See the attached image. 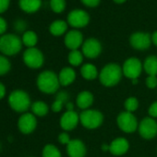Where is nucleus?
<instances>
[{
    "label": "nucleus",
    "instance_id": "nucleus-30",
    "mask_svg": "<svg viewBox=\"0 0 157 157\" xmlns=\"http://www.w3.org/2000/svg\"><path fill=\"white\" fill-rule=\"evenodd\" d=\"M50 7L56 13H61L66 9V0H50Z\"/></svg>",
    "mask_w": 157,
    "mask_h": 157
},
{
    "label": "nucleus",
    "instance_id": "nucleus-42",
    "mask_svg": "<svg viewBox=\"0 0 157 157\" xmlns=\"http://www.w3.org/2000/svg\"><path fill=\"white\" fill-rule=\"evenodd\" d=\"M66 108L67 111H74V105L71 102H67L66 104Z\"/></svg>",
    "mask_w": 157,
    "mask_h": 157
},
{
    "label": "nucleus",
    "instance_id": "nucleus-28",
    "mask_svg": "<svg viewBox=\"0 0 157 157\" xmlns=\"http://www.w3.org/2000/svg\"><path fill=\"white\" fill-rule=\"evenodd\" d=\"M11 69V63L10 59L4 56L0 55V77L7 75Z\"/></svg>",
    "mask_w": 157,
    "mask_h": 157
},
{
    "label": "nucleus",
    "instance_id": "nucleus-35",
    "mask_svg": "<svg viewBox=\"0 0 157 157\" xmlns=\"http://www.w3.org/2000/svg\"><path fill=\"white\" fill-rule=\"evenodd\" d=\"M148 113H149V115H150L151 117L157 118V101L156 102H153L150 105V107L148 109Z\"/></svg>",
    "mask_w": 157,
    "mask_h": 157
},
{
    "label": "nucleus",
    "instance_id": "nucleus-37",
    "mask_svg": "<svg viewBox=\"0 0 157 157\" xmlns=\"http://www.w3.org/2000/svg\"><path fill=\"white\" fill-rule=\"evenodd\" d=\"M83 5L89 8H95L99 5L100 0H81Z\"/></svg>",
    "mask_w": 157,
    "mask_h": 157
},
{
    "label": "nucleus",
    "instance_id": "nucleus-46",
    "mask_svg": "<svg viewBox=\"0 0 157 157\" xmlns=\"http://www.w3.org/2000/svg\"><path fill=\"white\" fill-rule=\"evenodd\" d=\"M30 157H33V156H30Z\"/></svg>",
    "mask_w": 157,
    "mask_h": 157
},
{
    "label": "nucleus",
    "instance_id": "nucleus-15",
    "mask_svg": "<svg viewBox=\"0 0 157 157\" xmlns=\"http://www.w3.org/2000/svg\"><path fill=\"white\" fill-rule=\"evenodd\" d=\"M78 122L80 115L75 111H66L60 118V127L66 131H70L78 126Z\"/></svg>",
    "mask_w": 157,
    "mask_h": 157
},
{
    "label": "nucleus",
    "instance_id": "nucleus-31",
    "mask_svg": "<svg viewBox=\"0 0 157 157\" xmlns=\"http://www.w3.org/2000/svg\"><path fill=\"white\" fill-rule=\"evenodd\" d=\"M145 84L150 89H154L157 87V77L156 76H148L146 78Z\"/></svg>",
    "mask_w": 157,
    "mask_h": 157
},
{
    "label": "nucleus",
    "instance_id": "nucleus-6",
    "mask_svg": "<svg viewBox=\"0 0 157 157\" xmlns=\"http://www.w3.org/2000/svg\"><path fill=\"white\" fill-rule=\"evenodd\" d=\"M22 59L24 64L32 69H38L42 67L44 63L43 53L36 47L27 48L23 53Z\"/></svg>",
    "mask_w": 157,
    "mask_h": 157
},
{
    "label": "nucleus",
    "instance_id": "nucleus-32",
    "mask_svg": "<svg viewBox=\"0 0 157 157\" xmlns=\"http://www.w3.org/2000/svg\"><path fill=\"white\" fill-rule=\"evenodd\" d=\"M26 27H27V23H26L23 20H18V21H16L15 23H14V28H15V30H16L18 33H22V32H24L25 29H26ZM24 33H25V32H24Z\"/></svg>",
    "mask_w": 157,
    "mask_h": 157
},
{
    "label": "nucleus",
    "instance_id": "nucleus-26",
    "mask_svg": "<svg viewBox=\"0 0 157 157\" xmlns=\"http://www.w3.org/2000/svg\"><path fill=\"white\" fill-rule=\"evenodd\" d=\"M68 62L73 67H78L83 61V54L78 50L70 51L67 56Z\"/></svg>",
    "mask_w": 157,
    "mask_h": 157
},
{
    "label": "nucleus",
    "instance_id": "nucleus-45",
    "mask_svg": "<svg viewBox=\"0 0 157 157\" xmlns=\"http://www.w3.org/2000/svg\"><path fill=\"white\" fill-rule=\"evenodd\" d=\"M132 83L133 84H137L138 83V78H134V80H132Z\"/></svg>",
    "mask_w": 157,
    "mask_h": 157
},
{
    "label": "nucleus",
    "instance_id": "nucleus-41",
    "mask_svg": "<svg viewBox=\"0 0 157 157\" xmlns=\"http://www.w3.org/2000/svg\"><path fill=\"white\" fill-rule=\"evenodd\" d=\"M151 43H153V44L157 46V31L154 32L151 35Z\"/></svg>",
    "mask_w": 157,
    "mask_h": 157
},
{
    "label": "nucleus",
    "instance_id": "nucleus-3",
    "mask_svg": "<svg viewBox=\"0 0 157 157\" xmlns=\"http://www.w3.org/2000/svg\"><path fill=\"white\" fill-rule=\"evenodd\" d=\"M122 76V67L116 63H110L102 68L99 73V80L104 86L112 87L117 85L121 81Z\"/></svg>",
    "mask_w": 157,
    "mask_h": 157
},
{
    "label": "nucleus",
    "instance_id": "nucleus-16",
    "mask_svg": "<svg viewBox=\"0 0 157 157\" xmlns=\"http://www.w3.org/2000/svg\"><path fill=\"white\" fill-rule=\"evenodd\" d=\"M67 152L69 157H85L86 146L81 140H71L67 145Z\"/></svg>",
    "mask_w": 157,
    "mask_h": 157
},
{
    "label": "nucleus",
    "instance_id": "nucleus-9",
    "mask_svg": "<svg viewBox=\"0 0 157 157\" xmlns=\"http://www.w3.org/2000/svg\"><path fill=\"white\" fill-rule=\"evenodd\" d=\"M143 68V65L141 64L140 60L137 57H129L128 58L122 67L123 75L127 78H130V80H134V78H139L141 71Z\"/></svg>",
    "mask_w": 157,
    "mask_h": 157
},
{
    "label": "nucleus",
    "instance_id": "nucleus-8",
    "mask_svg": "<svg viewBox=\"0 0 157 157\" xmlns=\"http://www.w3.org/2000/svg\"><path fill=\"white\" fill-rule=\"evenodd\" d=\"M17 127L21 133L24 135H29L36 129L37 118L33 113H23L18 119Z\"/></svg>",
    "mask_w": 157,
    "mask_h": 157
},
{
    "label": "nucleus",
    "instance_id": "nucleus-13",
    "mask_svg": "<svg viewBox=\"0 0 157 157\" xmlns=\"http://www.w3.org/2000/svg\"><path fill=\"white\" fill-rule=\"evenodd\" d=\"M102 52V44L95 38H89L82 44V54L87 58H96Z\"/></svg>",
    "mask_w": 157,
    "mask_h": 157
},
{
    "label": "nucleus",
    "instance_id": "nucleus-17",
    "mask_svg": "<svg viewBox=\"0 0 157 157\" xmlns=\"http://www.w3.org/2000/svg\"><path fill=\"white\" fill-rule=\"evenodd\" d=\"M129 149L128 140L125 138H117L109 144V151L116 156H121L125 154Z\"/></svg>",
    "mask_w": 157,
    "mask_h": 157
},
{
    "label": "nucleus",
    "instance_id": "nucleus-21",
    "mask_svg": "<svg viewBox=\"0 0 157 157\" xmlns=\"http://www.w3.org/2000/svg\"><path fill=\"white\" fill-rule=\"evenodd\" d=\"M81 74L85 80H88V81H93L99 76L97 67L94 64H91V63L84 64L81 67Z\"/></svg>",
    "mask_w": 157,
    "mask_h": 157
},
{
    "label": "nucleus",
    "instance_id": "nucleus-4",
    "mask_svg": "<svg viewBox=\"0 0 157 157\" xmlns=\"http://www.w3.org/2000/svg\"><path fill=\"white\" fill-rule=\"evenodd\" d=\"M21 39L12 33H7L0 36V53L6 56H12L19 54L22 48Z\"/></svg>",
    "mask_w": 157,
    "mask_h": 157
},
{
    "label": "nucleus",
    "instance_id": "nucleus-25",
    "mask_svg": "<svg viewBox=\"0 0 157 157\" xmlns=\"http://www.w3.org/2000/svg\"><path fill=\"white\" fill-rule=\"evenodd\" d=\"M21 41H22V44L25 46H27L28 48H32V47H35V45H36V44L38 42V37H37V34L34 32L26 31L22 34Z\"/></svg>",
    "mask_w": 157,
    "mask_h": 157
},
{
    "label": "nucleus",
    "instance_id": "nucleus-23",
    "mask_svg": "<svg viewBox=\"0 0 157 157\" xmlns=\"http://www.w3.org/2000/svg\"><path fill=\"white\" fill-rule=\"evenodd\" d=\"M143 69L148 74V76H156L157 75V56H148L144 60Z\"/></svg>",
    "mask_w": 157,
    "mask_h": 157
},
{
    "label": "nucleus",
    "instance_id": "nucleus-14",
    "mask_svg": "<svg viewBox=\"0 0 157 157\" xmlns=\"http://www.w3.org/2000/svg\"><path fill=\"white\" fill-rule=\"evenodd\" d=\"M64 42L65 45L71 51L78 50V47L83 44V35L80 31L72 30L65 35Z\"/></svg>",
    "mask_w": 157,
    "mask_h": 157
},
{
    "label": "nucleus",
    "instance_id": "nucleus-11",
    "mask_svg": "<svg viewBox=\"0 0 157 157\" xmlns=\"http://www.w3.org/2000/svg\"><path fill=\"white\" fill-rule=\"evenodd\" d=\"M90 22L89 14L82 10H74L67 15V23L76 29L83 28Z\"/></svg>",
    "mask_w": 157,
    "mask_h": 157
},
{
    "label": "nucleus",
    "instance_id": "nucleus-24",
    "mask_svg": "<svg viewBox=\"0 0 157 157\" xmlns=\"http://www.w3.org/2000/svg\"><path fill=\"white\" fill-rule=\"evenodd\" d=\"M67 30V23L64 21H55L54 22L51 23L49 27V31L51 34L54 36H61L64 34Z\"/></svg>",
    "mask_w": 157,
    "mask_h": 157
},
{
    "label": "nucleus",
    "instance_id": "nucleus-10",
    "mask_svg": "<svg viewBox=\"0 0 157 157\" xmlns=\"http://www.w3.org/2000/svg\"><path fill=\"white\" fill-rule=\"evenodd\" d=\"M140 137L145 140H151L157 135V122L151 117H144L138 127Z\"/></svg>",
    "mask_w": 157,
    "mask_h": 157
},
{
    "label": "nucleus",
    "instance_id": "nucleus-36",
    "mask_svg": "<svg viewBox=\"0 0 157 157\" xmlns=\"http://www.w3.org/2000/svg\"><path fill=\"white\" fill-rule=\"evenodd\" d=\"M68 94L66 93V92H59V93H57V94H56V99H57V100H60L61 102H63L64 104H65V105H66V104L68 102Z\"/></svg>",
    "mask_w": 157,
    "mask_h": 157
},
{
    "label": "nucleus",
    "instance_id": "nucleus-43",
    "mask_svg": "<svg viewBox=\"0 0 157 157\" xmlns=\"http://www.w3.org/2000/svg\"><path fill=\"white\" fill-rule=\"evenodd\" d=\"M102 150H103V151H109V145L104 144V145L102 146Z\"/></svg>",
    "mask_w": 157,
    "mask_h": 157
},
{
    "label": "nucleus",
    "instance_id": "nucleus-2",
    "mask_svg": "<svg viewBox=\"0 0 157 157\" xmlns=\"http://www.w3.org/2000/svg\"><path fill=\"white\" fill-rule=\"evenodd\" d=\"M36 85L39 91L44 94H55L57 92L60 86L58 75H56L54 71L44 70L38 75L36 80Z\"/></svg>",
    "mask_w": 157,
    "mask_h": 157
},
{
    "label": "nucleus",
    "instance_id": "nucleus-38",
    "mask_svg": "<svg viewBox=\"0 0 157 157\" xmlns=\"http://www.w3.org/2000/svg\"><path fill=\"white\" fill-rule=\"evenodd\" d=\"M10 0H0V14L4 13L10 7Z\"/></svg>",
    "mask_w": 157,
    "mask_h": 157
},
{
    "label": "nucleus",
    "instance_id": "nucleus-20",
    "mask_svg": "<svg viewBox=\"0 0 157 157\" xmlns=\"http://www.w3.org/2000/svg\"><path fill=\"white\" fill-rule=\"evenodd\" d=\"M20 8L27 13H34L42 6V0H20Z\"/></svg>",
    "mask_w": 157,
    "mask_h": 157
},
{
    "label": "nucleus",
    "instance_id": "nucleus-44",
    "mask_svg": "<svg viewBox=\"0 0 157 157\" xmlns=\"http://www.w3.org/2000/svg\"><path fill=\"white\" fill-rule=\"evenodd\" d=\"M114 1L116 3H117V4H122V3H124L126 1V0H114Z\"/></svg>",
    "mask_w": 157,
    "mask_h": 157
},
{
    "label": "nucleus",
    "instance_id": "nucleus-22",
    "mask_svg": "<svg viewBox=\"0 0 157 157\" xmlns=\"http://www.w3.org/2000/svg\"><path fill=\"white\" fill-rule=\"evenodd\" d=\"M31 110H32V113L35 117H43L48 114L49 107H48L47 104L44 101H35L32 104Z\"/></svg>",
    "mask_w": 157,
    "mask_h": 157
},
{
    "label": "nucleus",
    "instance_id": "nucleus-27",
    "mask_svg": "<svg viewBox=\"0 0 157 157\" xmlns=\"http://www.w3.org/2000/svg\"><path fill=\"white\" fill-rule=\"evenodd\" d=\"M42 157H62V155L56 145L46 144L42 151Z\"/></svg>",
    "mask_w": 157,
    "mask_h": 157
},
{
    "label": "nucleus",
    "instance_id": "nucleus-1",
    "mask_svg": "<svg viewBox=\"0 0 157 157\" xmlns=\"http://www.w3.org/2000/svg\"><path fill=\"white\" fill-rule=\"evenodd\" d=\"M8 104L13 111L23 114L31 108L33 103L27 92L21 89H16L10 94L8 97Z\"/></svg>",
    "mask_w": 157,
    "mask_h": 157
},
{
    "label": "nucleus",
    "instance_id": "nucleus-18",
    "mask_svg": "<svg viewBox=\"0 0 157 157\" xmlns=\"http://www.w3.org/2000/svg\"><path fill=\"white\" fill-rule=\"evenodd\" d=\"M75 78H76V72L72 67H63L58 74V80L61 86L70 85L71 83H73Z\"/></svg>",
    "mask_w": 157,
    "mask_h": 157
},
{
    "label": "nucleus",
    "instance_id": "nucleus-7",
    "mask_svg": "<svg viewBox=\"0 0 157 157\" xmlns=\"http://www.w3.org/2000/svg\"><path fill=\"white\" fill-rule=\"evenodd\" d=\"M117 124L118 128L126 133H132L138 129L139 124L136 117L130 112H121L117 117Z\"/></svg>",
    "mask_w": 157,
    "mask_h": 157
},
{
    "label": "nucleus",
    "instance_id": "nucleus-5",
    "mask_svg": "<svg viewBox=\"0 0 157 157\" xmlns=\"http://www.w3.org/2000/svg\"><path fill=\"white\" fill-rule=\"evenodd\" d=\"M80 122L87 129H95L103 124L104 116L95 109L83 110L80 115Z\"/></svg>",
    "mask_w": 157,
    "mask_h": 157
},
{
    "label": "nucleus",
    "instance_id": "nucleus-39",
    "mask_svg": "<svg viewBox=\"0 0 157 157\" xmlns=\"http://www.w3.org/2000/svg\"><path fill=\"white\" fill-rule=\"evenodd\" d=\"M7 29H8L7 21L2 17H0V35L2 36L5 33V32L7 31Z\"/></svg>",
    "mask_w": 157,
    "mask_h": 157
},
{
    "label": "nucleus",
    "instance_id": "nucleus-40",
    "mask_svg": "<svg viewBox=\"0 0 157 157\" xmlns=\"http://www.w3.org/2000/svg\"><path fill=\"white\" fill-rule=\"evenodd\" d=\"M6 94H7V88L1 82H0V100H2L6 96Z\"/></svg>",
    "mask_w": 157,
    "mask_h": 157
},
{
    "label": "nucleus",
    "instance_id": "nucleus-12",
    "mask_svg": "<svg viewBox=\"0 0 157 157\" xmlns=\"http://www.w3.org/2000/svg\"><path fill=\"white\" fill-rule=\"evenodd\" d=\"M129 43L130 45L136 50H146L151 46V36L147 33H134L129 38Z\"/></svg>",
    "mask_w": 157,
    "mask_h": 157
},
{
    "label": "nucleus",
    "instance_id": "nucleus-33",
    "mask_svg": "<svg viewBox=\"0 0 157 157\" xmlns=\"http://www.w3.org/2000/svg\"><path fill=\"white\" fill-rule=\"evenodd\" d=\"M64 105H65V104H64L63 102H61L60 100L56 99V100L53 102L52 105H51V109H52V111H53V112H55V113H58V112H60V111L63 109Z\"/></svg>",
    "mask_w": 157,
    "mask_h": 157
},
{
    "label": "nucleus",
    "instance_id": "nucleus-19",
    "mask_svg": "<svg viewBox=\"0 0 157 157\" xmlns=\"http://www.w3.org/2000/svg\"><path fill=\"white\" fill-rule=\"evenodd\" d=\"M76 104H77L78 108H81L82 110L90 109V107L94 104V95H93V94L88 92V91L81 92L77 96Z\"/></svg>",
    "mask_w": 157,
    "mask_h": 157
},
{
    "label": "nucleus",
    "instance_id": "nucleus-29",
    "mask_svg": "<svg viewBox=\"0 0 157 157\" xmlns=\"http://www.w3.org/2000/svg\"><path fill=\"white\" fill-rule=\"evenodd\" d=\"M124 106H125V109L127 112H134L138 109L139 107V101L136 97H128L126 101H125V104H124Z\"/></svg>",
    "mask_w": 157,
    "mask_h": 157
},
{
    "label": "nucleus",
    "instance_id": "nucleus-34",
    "mask_svg": "<svg viewBox=\"0 0 157 157\" xmlns=\"http://www.w3.org/2000/svg\"><path fill=\"white\" fill-rule=\"evenodd\" d=\"M58 141L61 143V144H64V145H67L69 142H70V140H71V139H70V137H69V135L67 133V132H62V133H60L59 135H58Z\"/></svg>",
    "mask_w": 157,
    "mask_h": 157
}]
</instances>
